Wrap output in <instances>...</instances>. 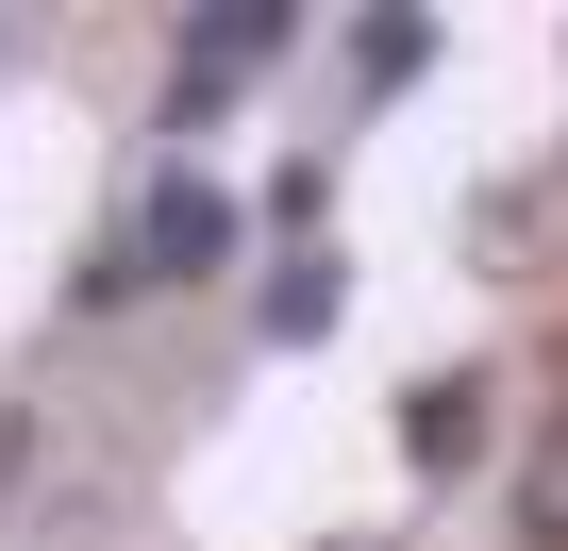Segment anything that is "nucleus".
I'll return each mask as SVG.
<instances>
[{
  "mask_svg": "<svg viewBox=\"0 0 568 551\" xmlns=\"http://www.w3.org/2000/svg\"><path fill=\"white\" fill-rule=\"evenodd\" d=\"M217 251H234V217H217V184H184V167H168V184L134 201V267H151V285H201Z\"/></svg>",
  "mask_w": 568,
  "mask_h": 551,
  "instance_id": "1",
  "label": "nucleus"
},
{
  "mask_svg": "<svg viewBox=\"0 0 568 551\" xmlns=\"http://www.w3.org/2000/svg\"><path fill=\"white\" fill-rule=\"evenodd\" d=\"M251 51H284V0H234V18H184V101H217Z\"/></svg>",
  "mask_w": 568,
  "mask_h": 551,
  "instance_id": "2",
  "label": "nucleus"
},
{
  "mask_svg": "<svg viewBox=\"0 0 568 551\" xmlns=\"http://www.w3.org/2000/svg\"><path fill=\"white\" fill-rule=\"evenodd\" d=\"M468 435H485V385H418V418H402L418 484H452V468H468Z\"/></svg>",
  "mask_w": 568,
  "mask_h": 551,
  "instance_id": "3",
  "label": "nucleus"
},
{
  "mask_svg": "<svg viewBox=\"0 0 568 551\" xmlns=\"http://www.w3.org/2000/svg\"><path fill=\"white\" fill-rule=\"evenodd\" d=\"M418 68H435V34H418V18H368V34H352V84H368V101H402Z\"/></svg>",
  "mask_w": 568,
  "mask_h": 551,
  "instance_id": "4",
  "label": "nucleus"
},
{
  "mask_svg": "<svg viewBox=\"0 0 568 551\" xmlns=\"http://www.w3.org/2000/svg\"><path fill=\"white\" fill-rule=\"evenodd\" d=\"M318 318H335V267L302 251V267H284V285H267V335H318Z\"/></svg>",
  "mask_w": 568,
  "mask_h": 551,
  "instance_id": "5",
  "label": "nucleus"
}]
</instances>
